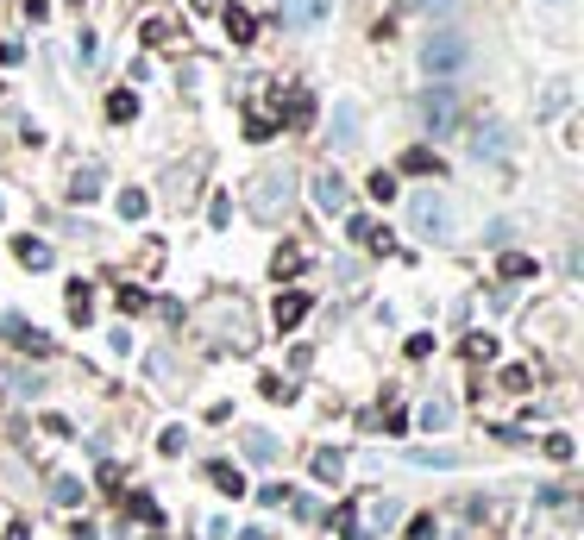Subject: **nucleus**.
Returning <instances> with one entry per match:
<instances>
[{"label":"nucleus","instance_id":"33","mask_svg":"<svg viewBox=\"0 0 584 540\" xmlns=\"http://www.w3.org/2000/svg\"><path fill=\"white\" fill-rule=\"evenodd\" d=\"M371 195H378V201H390V195H396V182H390V170H378V176H371Z\"/></svg>","mask_w":584,"mask_h":540},{"label":"nucleus","instance_id":"28","mask_svg":"<svg viewBox=\"0 0 584 540\" xmlns=\"http://www.w3.org/2000/svg\"><path fill=\"white\" fill-rule=\"evenodd\" d=\"M207 220H214V227H233V201H227V195H214V208H207Z\"/></svg>","mask_w":584,"mask_h":540},{"label":"nucleus","instance_id":"24","mask_svg":"<svg viewBox=\"0 0 584 540\" xmlns=\"http://www.w3.org/2000/svg\"><path fill=\"white\" fill-rule=\"evenodd\" d=\"M120 220H144V189H120Z\"/></svg>","mask_w":584,"mask_h":540},{"label":"nucleus","instance_id":"37","mask_svg":"<svg viewBox=\"0 0 584 540\" xmlns=\"http://www.w3.org/2000/svg\"><path fill=\"white\" fill-rule=\"evenodd\" d=\"M0 540H32V528H26V521H7V534H0Z\"/></svg>","mask_w":584,"mask_h":540},{"label":"nucleus","instance_id":"10","mask_svg":"<svg viewBox=\"0 0 584 540\" xmlns=\"http://www.w3.org/2000/svg\"><path fill=\"white\" fill-rule=\"evenodd\" d=\"M315 201H321L327 214H339V208H346V182H339L333 170H321V176H315Z\"/></svg>","mask_w":584,"mask_h":540},{"label":"nucleus","instance_id":"7","mask_svg":"<svg viewBox=\"0 0 584 540\" xmlns=\"http://www.w3.org/2000/svg\"><path fill=\"white\" fill-rule=\"evenodd\" d=\"M346 233H352L358 245H371V251H396V239H390V227H378V220H364V214H352V220H346Z\"/></svg>","mask_w":584,"mask_h":540},{"label":"nucleus","instance_id":"40","mask_svg":"<svg viewBox=\"0 0 584 540\" xmlns=\"http://www.w3.org/2000/svg\"><path fill=\"white\" fill-rule=\"evenodd\" d=\"M152 540H164V534H152Z\"/></svg>","mask_w":584,"mask_h":540},{"label":"nucleus","instance_id":"17","mask_svg":"<svg viewBox=\"0 0 584 540\" xmlns=\"http://www.w3.org/2000/svg\"><path fill=\"white\" fill-rule=\"evenodd\" d=\"M296 270H302V245H276V258H270V277H276V283H289Z\"/></svg>","mask_w":584,"mask_h":540},{"label":"nucleus","instance_id":"25","mask_svg":"<svg viewBox=\"0 0 584 540\" xmlns=\"http://www.w3.org/2000/svg\"><path fill=\"white\" fill-rule=\"evenodd\" d=\"M465 359H471V365L496 359V340H490V333H471V340H465Z\"/></svg>","mask_w":584,"mask_h":540},{"label":"nucleus","instance_id":"11","mask_svg":"<svg viewBox=\"0 0 584 540\" xmlns=\"http://www.w3.org/2000/svg\"><path fill=\"white\" fill-rule=\"evenodd\" d=\"M221 26H227V38H233V44H252V38H258V19H252L245 7H227V13H221Z\"/></svg>","mask_w":584,"mask_h":540},{"label":"nucleus","instance_id":"8","mask_svg":"<svg viewBox=\"0 0 584 540\" xmlns=\"http://www.w3.org/2000/svg\"><path fill=\"white\" fill-rule=\"evenodd\" d=\"M283 19L296 26V32H308V26L327 19V0H283Z\"/></svg>","mask_w":584,"mask_h":540},{"label":"nucleus","instance_id":"21","mask_svg":"<svg viewBox=\"0 0 584 540\" xmlns=\"http://www.w3.org/2000/svg\"><path fill=\"white\" fill-rule=\"evenodd\" d=\"M528 277H534V258L509 251V258H502V283H528Z\"/></svg>","mask_w":584,"mask_h":540},{"label":"nucleus","instance_id":"19","mask_svg":"<svg viewBox=\"0 0 584 540\" xmlns=\"http://www.w3.org/2000/svg\"><path fill=\"white\" fill-rule=\"evenodd\" d=\"M89 314H95V289H89V283H69V320L82 327Z\"/></svg>","mask_w":584,"mask_h":540},{"label":"nucleus","instance_id":"29","mask_svg":"<svg viewBox=\"0 0 584 540\" xmlns=\"http://www.w3.org/2000/svg\"><path fill=\"white\" fill-rule=\"evenodd\" d=\"M144 38H152V44H170V38H176V26H170V19H152V26H144Z\"/></svg>","mask_w":584,"mask_h":540},{"label":"nucleus","instance_id":"12","mask_svg":"<svg viewBox=\"0 0 584 540\" xmlns=\"http://www.w3.org/2000/svg\"><path fill=\"white\" fill-rule=\"evenodd\" d=\"M107 120H113V126H132V120H138V95H132V89H113V95H107Z\"/></svg>","mask_w":584,"mask_h":540},{"label":"nucleus","instance_id":"20","mask_svg":"<svg viewBox=\"0 0 584 540\" xmlns=\"http://www.w3.org/2000/svg\"><path fill=\"white\" fill-rule=\"evenodd\" d=\"M245 452H252L258 465H270V459H276V440H270L264 428H245Z\"/></svg>","mask_w":584,"mask_h":540},{"label":"nucleus","instance_id":"14","mask_svg":"<svg viewBox=\"0 0 584 540\" xmlns=\"http://www.w3.org/2000/svg\"><path fill=\"white\" fill-rule=\"evenodd\" d=\"M447 421H453V402H447V396H427V402H421V428H427V434H440Z\"/></svg>","mask_w":584,"mask_h":540},{"label":"nucleus","instance_id":"1","mask_svg":"<svg viewBox=\"0 0 584 540\" xmlns=\"http://www.w3.org/2000/svg\"><path fill=\"white\" fill-rule=\"evenodd\" d=\"M421 63H427V76H433V82H453V76H465V70H471V38H465L459 26L427 32V44H421Z\"/></svg>","mask_w":584,"mask_h":540},{"label":"nucleus","instance_id":"3","mask_svg":"<svg viewBox=\"0 0 584 540\" xmlns=\"http://www.w3.org/2000/svg\"><path fill=\"white\" fill-rule=\"evenodd\" d=\"M409 220H415L421 239H447V233H453V208H447V195H433V189H421V195L409 201Z\"/></svg>","mask_w":584,"mask_h":540},{"label":"nucleus","instance_id":"22","mask_svg":"<svg viewBox=\"0 0 584 540\" xmlns=\"http://www.w3.org/2000/svg\"><path fill=\"white\" fill-rule=\"evenodd\" d=\"M207 478H214V484H221L227 497H245V478H239V471H233V465H207Z\"/></svg>","mask_w":584,"mask_h":540},{"label":"nucleus","instance_id":"23","mask_svg":"<svg viewBox=\"0 0 584 540\" xmlns=\"http://www.w3.org/2000/svg\"><path fill=\"white\" fill-rule=\"evenodd\" d=\"M308 113H315V95L296 89V95H289V126H308Z\"/></svg>","mask_w":584,"mask_h":540},{"label":"nucleus","instance_id":"36","mask_svg":"<svg viewBox=\"0 0 584 540\" xmlns=\"http://www.w3.org/2000/svg\"><path fill=\"white\" fill-rule=\"evenodd\" d=\"M409 540H433V515H415V528H409Z\"/></svg>","mask_w":584,"mask_h":540},{"label":"nucleus","instance_id":"34","mask_svg":"<svg viewBox=\"0 0 584 540\" xmlns=\"http://www.w3.org/2000/svg\"><path fill=\"white\" fill-rule=\"evenodd\" d=\"M120 308H126V314H138V308H144V289H132V283H126V289H120Z\"/></svg>","mask_w":584,"mask_h":540},{"label":"nucleus","instance_id":"27","mask_svg":"<svg viewBox=\"0 0 584 540\" xmlns=\"http://www.w3.org/2000/svg\"><path fill=\"white\" fill-rule=\"evenodd\" d=\"M270 132H276L270 113H252V120H245V139H270Z\"/></svg>","mask_w":584,"mask_h":540},{"label":"nucleus","instance_id":"16","mask_svg":"<svg viewBox=\"0 0 584 540\" xmlns=\"http://www.w3.org/2000/svg\"><path fill=\"white\" fill-rule=\"evenodd\" d=\"M101 189H107V176H101L95 164H89V170H76V176H69V195H76V201H95Z\"/></svg>","mask_w":584,"mask_h":540},{"label":"nucleus","instance_id":"32","mask_svg":"<svg viewBox=\"0 0 584 540\" xmlns=\"http://www.w3.org/2000/svg\"><path fill=\"white\" fill-rule=\"evenodd\" d=\"M132 515H138V521H158V503H152V497L138 490V497H132Z\"/></svg>","mask_w":584,"mask_h":540},{"label":"nucleus","instance_id":"5","mask_svg":"<svg viewBox=\"0 0 584 540\" xmlns=\"http://www.w3.org/2000/svg\"><path fill=\"white\" fill-rule=\"evenodd\" d=\"M471 158H509V126L502 120L471 126Z\"/></svg>","mask_w":584,"mask_h":540},{"label":"nucleus","instance_id":"4","mask_svg":"<svg viewBox=\"0 0 584 540\" xmlns=\"http://www.w3.org/2000/svg\"><path fill=\"white\" fill-rule=\"evenodd\" d=\"M421 120H427V132H453L459 126V95L453 89H427L421 95Z\"/></svg>","mask_w":584,"mask_h":540},{"label":"nucleus","instance_id":"18","mask_svg":"<svg viewBox=\"0 0 584 540\" xmlns=\"http://www.w3.org/2000/svg\"><path fill=\"white\" fill-rule=\"evenodd\" d=\"M315 478H321V484H339V478H346V452H333V446L315 452Z\"/></svg>","mask_w":584,"mask_h":540},{"label":"nucleus","instance_id":"41","mask_svg":"<svg viewBox=\"0 0 584 540\" xmlns=\"http://www.w3.org/2000/svg\"><path fill=\"white\" fill-rule=\"evenodd\" d=\"M76 7H82V0H76Z\"/></svg>","mask_w":584,"mask_h":540},{"label":"nucleus","instance_id":"26","mask_svg":"<svg viewBox=\"0 0 584 540\" xmlns=\"http://www.w3.org/2000/svg\"><path fill=\"white\" fill-rule=\"evenodd\" d=\"M7 333H13V340H19L26 352H51V340H44V333H32V327H19V320H13Z\"/></svg>","mask_w":584,"mask_h":540},{"label":"nucleus","instance_id":"2","mask_svg":"<svg viewBox=\"0 0 584 540\" xmlns=\"http://www.w3.org/2000/svg\"><path fill=\"white\" fill-rule=\"evenodd\" d=\"M289 201H296V170L289 164H270V170L252 176V214L258 220H283Z\"/></svg>","mask_w":584,"mask_h":540},{"label":"nucleus","instance_id":"30","mask_svg":"<svg viewBox=\"0 0 584 540\" xmlns=\"http://www.w3.org/2000/svg\"><path fill=\"white\" fill-rule=\"evenodd\" d=\"M547 459H559V465H565V459H572V440H565V434H547Z\"/></svg>","mask_w":584,"mask_h":540},{"label":"nucleus","instance_id":"38","mask_svg":"<svg viewBox=\"0 0 584 540\" xmlns=\"http://www.w3.org/2000/svg\"><path fill=\"white\" fill-rule=\"evenodd\" d=\"M421 7H427V13H453V0H421Z\"/></svg>","mask_w":584,"mask_h":540},{"label":"nucleus","instance_id":"6","mask_svg":"<svg viewBox=\"0 0 584 540\" xmlns=\"http://www.w3.org/2000/svg\"><path fill=\"white\" fill-rule=\"evenodd\" d=\"M308 308H315V302H308L302 289H283V296H276V308H270V320L289 333V327H302V314H308Z\"/></svg>","mask_w":584,"mask_h":540},{"label":"nucleus","instance_id":"9","mask_svg":"<svg viewBox=\"0 0 584 540\" xmlns=\"http://www.w3.org/2000/svg\"><path fill=\"white\" fill-rule=\"evenodd\" d=\"M333 145H339V151L358 145V101H339V107H333Z\"/></svg>","mask_w":584,"mask_h":540},{"label":"nucleus","instance_id":"13","mask_svg":"<svg viewBox=\"0 0 584 540\" xmlns=\"http://www.w3.org/2000/svg\"><path fill=\"white\" fill-rule=\"evenodd\" d=\"M13 258H19V264H32V270H44V264H51V245H44V239H32V233H19V239H13Z\"/></svg>","mask_w":584,"mask_h":540},{"label":"nucleus","instance_id":"35","mask_svg":"<svg viewBox=\"0 0 584 540\" xmlns=\"http://www.w3.org/2000/svg\"><path fill=\"white\" fill-rule=\"evenodd\" d=\"M158 446H164V452H183V446H189V434H183V428H164V440H158Z\"/></svg>","mask_w":584,"mask_h":540},{"label":"nucleus","instance_id":"15","mask_svg":"<svg viewBox=\"0 0 584 540\" xmlns=\"http://www.w3.org/2000/svg\"><path fill=\"white\" fill-rule=\"evenodd\" d=\"M402 170H409V176H440V158H433L427 145H409V151H402Z\"/></svg>","mask_w":584,"mask_h":540},{"label":"nucleus","instance_id":"31","mask_svg":"<svg viewBox=\"0 0 584 540\" xmlns=\"http://www.w3.org/2000/svg\"><path fill=\"white\" fill-rule=\"evenodd\" d=\"M51 490H57V503H76V497H82V484H76V478H57Z\"/></svg>","mask_w":584,"mask_h":540},{"label":"nucleus","instance_id":"39","mask_svg":"<svg viewBox=\"0 0 584 540\" xmlns=\"http://www.w3.org/2000/svg\"><path fill=\"white\" fill-rule=\"evenodd\" d=\"M239 540H264V534H258V528H252V534H239Z\"/></svg>","mask_w":584,"mask_h":540}]
</instances>
